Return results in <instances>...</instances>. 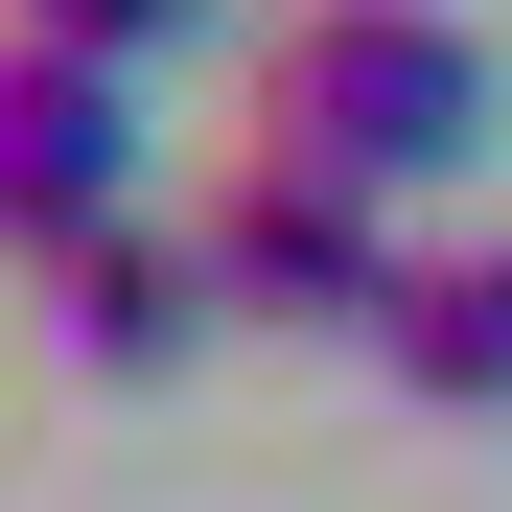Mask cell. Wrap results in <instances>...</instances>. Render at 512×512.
<instances>
[{
	"instance_id": "1",
	"label": "cell",
	"mask_w": 512,
	"mask_h": 512,
	"mask_svg": "<svg viewBox=\"0 0 512 512\" xmlns=\"http://www.w3.org/2000/svg\"><path fill=\"white\" fill-rule=\"evenodd\" d=\"M256 140L326 163V187H373V210H419V187L489 163V47L443 24V0H280V47H256Z\"/></svg>"
},
{
	"instance_id": "2",
	"label": "cell",
	"mask_w": 512,
	"mask_h": 512,
	"mask_svg": "<svg viewBox=\"0 0 512 512\" xmlns=\"http://www.w3.org/2000/svg\"><path fill=\"white\" fill-rule=\"evenodd\" d=\"M187 233H210V303L233 326H350V350H373V303H396V256H419L373 187H326V163H280V140H233Z\"/></svg>"
},
{
	"instance_id": "3",
	"label": "cell",
	"mask_w": 512,
	"mask_h": 512,
	"mask_svg": "<svg viewBox=\"0 0 512 512\" xmlns=\"http://www.w3.org/2000/svg\"><path fill=\"white\" fill-rule=\"evenodd\" d=\"M117 210H140V70L0 24V256H70V233H117Z\"/></svg>"
},
{
	"instance_id": "4",
	"label": "cell",
	"mask_w": 512,
	"mask_h": 512,
	"mask_svg": "<svg viewBox=\"0 0 512 512\" xmlns=\"http://www.w3.org/2000/svg\"><path fill=\"white\" fill-rule=\"evenodd\" d=\"M24 303H47V373H94V396H163L210 350V233H163V210H117V233H70V256H24Z\"/></svg>"
},
{
	"instance_id": "5",
	"label": "cell",
	"mask_w": 512,
	"mask_h": 512,
	"mask_svg": "<svg viewBox=\"0 0 512 512\" xmlns=\"http://www.w3.org/2000/svg\"><path fill=\"white\" fill-rule=\"evenodd\" d=\"M373 373H396L419 419H512V233H466V256H396V303H373Z\"/></svg>"
},
{
	"instance_id": "6",
	"label": "cell",
	"mask_w": 512,
	"mask_h": 512,
	"mask_svg": "<svg viewBox=\"0 0 512 512\" xmlns=\"http://www.w3.org/2000/svg\"><path fill=\"white\" fill-rule=\"evenodd\" d=\"M0 24H47V47H94V70H163V47L233 24V0H0Z\"/></svg>"
}]
</instances>
